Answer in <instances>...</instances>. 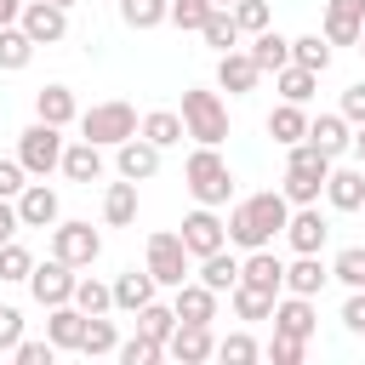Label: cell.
<instances>
[{
	"instance_id": "6da1fadb",
	"label": "cell",
	"mask_w": 365,
	"mask_h": 365,
	"mask_svg": "<svg viewBox=\"0 0 365 365\" xmlns=\"http://www.w3.org/2000/svg\"><path fill=\"white\" fill-rule=\"evenodd\" d=\"M285 217H291V200H285L279 188H262V194L234 200L228 217H222V228H228V245L257 251V245H274V234L285 228Z\"/></svg>"
},
{
	"instance_id": "7a4b0ae2",
	"label": "cell",
	"mask_w": 365,
	"mask_h": 365,
	"mask_svg": "<svg viewBox=\"0 0 365 365\" xmlns=\"http://www.w3.org/2000/svg\"><path fill=\"white\" fill-rule=\"evenodd\" d=\"M325 171H331V154H319V148L302 137V143H291V154H285V182H279V194H285L291 205H319Z\"/></svg>"
},
{
	"instance_id": "3957f363",
	"label": "cell",
	"mask_w": 365,
	"mask_h": 365,
	"mask_svg": "<svg viewBox=\"0 0 365 365\" xmlns=\"http://www.w3.org/2000/svg\"><path fill=\"white\" fill-rule=\"evenodd\" d=\"M182 182H188V194L200 205H228V194H234V171H228L222 148H211V143H200L182 160Z\"/></svg>"
},
{
	"instance_id": "277c9868",
	"label": "cell",
	"mask_w": 365,
	"mask_h": 365,
	"mask_svg": "<svg viewBox=\"0 0 365 365\" xmlns=\"http://www.w3.org/2000/svg\"><path fill=\"white\" fill-rule=\"evenodd\" d=\"M182 131H188L194 143L222 148V143H228V103H222L217 91H205V86H188V91H182Z\"/></svg>"
},
{
	"instance_id": "5b68a950",
	"label": "cell",
	"mask_w": 365,
	"mask_h": 365,
	"mask_svg": "<svg viewBox=\"0 0 365 365\" xmlns=\"http://www.w3.org/2000/svg\"><path fill=\"white\" fill-rule=\"evenodd\" d=\"M80 137H86V143H97V148H114V143L137 137V108H131L125 97L91 103V108L80 114Z\"/></svg>"
},
{
	"instance_id": "8992f818",
	"label": "cell",
	"mask_w": 365,
	"mask_h": 365,
	"mask_svg": "<svg viewBox=\"0 0 365 365\" xmlns=\"http://www.w3.org/2000/svg\"><path fill=\"white\" fill-rule=\"evenodd\" d=\"M51 257H63L68 268H91L103 257V234L80 217H57L51 222Z\"/></svg>"
},
{
	"instance_id": "52a82bcc",
	"label": "cell",
	"mask_w": 365,
	"mask_h": 365,
	"mask_svg": "<svg viewBox=\"0 0 365 365\" xmlns=\"http://www.w3.org/2000/svg\"><path fill=\"white\" fill-rule=\"evenodd\" d=\"M17 160H23V171H29V177H51V171L63 165V125L34 120V125L17 137Z\"/></svg>"
},
{
	"instance_id": "ba28073f",
	"label": "cell",
	"mask_w": 365,
	"mask_h": 365,
	"mask_svg": "<svg viewBox=\"0 0 365 365\" xmlns=\"http://www.w3.org/2000/svg\"><path fill=\"white\" fill-rule=\"evenodd\" d=\"M188 262H194V257H188V245H182V234H177V228L148 234V262H143V268L154 274V285H165V291H171V285H182V279H188Z\"/></svg>"
},
{
	"instance_id": "9c48e42d",
	"label": "cell",
	"mask_w": 365,
	"mask_h": 365,
	"mask_svg": "<svg viewBox=\"0 0 365 365\" xmlns=\"http://www.w3.org/2000/svg\"><path fill=\"white\" fill-rule=\"evenodd\" d=\"M74 279H80V274H74L63 257H51V262H34L23 285L34 291V302H40V308H57V302H74Z\"/></svg>"
},
{
	"instance_id": "30bf717a",
	"label": "cell",
	"mask_w": 365,
	"mask_h": 365,
	"mask_svg": "<svg viewBox=\"0 0 365 365\" xmlns=\"http://www.w3.org/2000/svg\"><path fill=\"white\" fill-rule=\"evenodd\" d=\"M17 29H23L34 46H57V40L68 34V11H63V6H51V0H23Z\"/></svg>"
},
{
	"instance_id": "8fae6325",
	"label": "cell",
	"mask_w": 365,
	"mask_h": 365,
	"mask_svg": "<svg viewBox=\"0 0 365 365\" xmlns=\"http://www.w3.org/2000/svg\"><path fill=\"white\" fill-rule=\"evenodd\" d=\"M182 245H188V257L200 262L205 251H217V245H228V228H222V217H217V205H200V211H188L182 217Z\"/></svg>"
},
{
	"instance_id": "7c38bea8",
	"label": "cell",
	"mask_w": 365,
	"mask_h": 365,
	"mask_svg": "<svg viewBox=\"0 0 365 365\" xmlns=\"http://www.w3.org/2000/svg\"><path fill=\"white\" fill-rule=\"evenodd\" d=\"M285 245L291 251H325V240H331V222L319 217V205H291V217H285Z\"/></svg>"
},
{
	"instance_id": "4fadbf2b",
	"label": "cell",
	"mask_w": 365,
	"mask_h": 365,
	"mask_svg": "<svg viewBox=\"0 0 365 365\" xmlns=\"http://www.w3.org/2000/svg\"><path fill=\"white\" fill-rule=\"evenodd\" d=\"M268 319H274V331H279V336H302V342H308V336L319 331V314H314V297H297V291H285V297H274V314H268Z\"/></svg>"
},
{
	"instance_id": "5bb4252c",
	"label": "cell",
	"mask_w": 365,
	"mask_h": 365,
	"mask_svg": "<svg viewBox=\"0 0 365 365\" xmlns=\"http://www.w3.org/2000/svg\"><path fill=\"white\" fill-rule=\"evenodd\" d=\"M165 354H171L177 365H205V359L217 354V336H211V325H194V319H177V331L165 336Z\"/></svg>"
},
{
	"instance_id": "9a60e30c",
	"label": "cell",
	"mask_w": 365,
	"mask_h": 365,
	"mask_svg": "<svg viewBox=\"0 0 365 365\" xmlns=\"http://www.w3.org/2000/svg\"><path fill=\"white\" fill-rule=\"evenodd\" d=\"M11 205H17V222H23V228H51V222L63 217L57 188H46V177H40V182H23V194H17Z\"/></svg>"
},
{
	"instance_id": "2e32d148",
	"label": "cell",
	"mask_w": 365,
	"mask_h": 365,
	"mask_svg": "<svg viewBox=\"0 0 365 365\" xmlns=\"http://www.w3.org/2000/svg\"><path fill=\"white\" fill-rule=\"evenodd\" d=\"M325 200H331V211H359V205H365V165H336V160H331V171H325Z\"/></svg>"
},
{
	"instance_id": "e0dca14e",
	"label": "cell",
	"mask_w": 365,
	"mask_h": 365,
	"mask_svg": "<svg viewBox=\"0 0 365 365\" xmlns=\"http://www.w3.org/2000/svg\"><path fill=\"white\" fill-rule=\"evenodd\" d=\"M257 80H262V68L251 63V51H217V86L228 91V97H245V91H257Z\"/></svg>"
},
{
	"instance_id": "ac0fdd59",
	"label": "cell",
	"mask_w": 365,
	"mask_h": 365,
	"mask_svg": "<svg viewBox=\"0 0 365 365\" xmlns=\"http://www.w3.org/2000/svg\"><path fill=\"white\" fill-rule=\"evenodd\" d=\"M114 171L131 177V182H148L160 171V148L148 137H125V143H114Z\"/></svg>"
},
{
	"instance_id": "d6986e66",
	"label": "cell",
	"mask_w": 365,
	"mask_h": 365,
	"mask_svg": "<svg viewBox=\"0 0 365 365\" xmlns=\"http://www.w3.org/2000/svg\"><path fill=\"white\" fill-rule=\"evenodd\" d=\"M171 308H177V319L211 325V319H217V291L200 285V279H182V285H171Z\"/></svg>"
},
{
	"instance_id": "ffe728a7",
	"label": "cell",
	"mask_w": 365,
	"mask_h": 365,
	"mask_svg": "<svg viewBox=\"0 0 365 365\" xmlns=\"http://www.w3.org/2000/svg\"><path fill=\"white\" fill-rule=\"evenodd\" d=\"M365 29V0H325V40L331 46H354Z\"/></svg>"
},
{
	"instance_id": "44dd1931",
	"label": "cell",
	"mask_w": 365,
	"mask_h": 365,
	"mask_svg": "<svg viewBox=\"0 0 365 365\" xmlns=\"http://www.w3.org/2000/svg\"><path fill=\"white\" fill-rule=\"evenodd\" d=\"M240 279L257 285V291H285V262H279L268 245H257V251L240 257Z\"/></svg>"
},
{
	"instance_id": "7402d4cb",
	"label": "cell",
	"mask_w": 365,
	"mask_h": 365,
	"mask_svg": "<svg viewBox=\"0 0 365 365\" xmlns=\"http://www.w3.org/2000/svg\"><path fill=\"white\" fill-rule=\"evenodd\" d=\"M325 279H331V268L319 262V251H297V262H285V291H297V297H319Z\"/></svg>"
},
{
	"instance_id": "603a6c76",
	"label": "cell",
	"mask_w": 365,
	"mask_h": 365,
	"mask_svg": "<svg viewBox=\"0 0 365 365\" xmlns=\"http://www.w3.org/2000/svg\"><path fill=\"white\" fill-rule=\"evenodd\" d=\"M34 120H46V125H74V120H80L74 91H68V86H40V91H34Z\"/></svg>"
},
{
	"instance_id": "cb8c5ba5",
	"label": "cell",
	"mask_w": 365,
	"mask_h": 365,
	"mask_svg": "<svg viewBox=\"0 0 365 365\" xmlns=\"http://www.w3.org/2000/svg\"><path fill=\"white\" fill-rule=\"evenodd\" d=\"M57 171H63L68 182H97V177H103V148L86 143V137H80V143H63V165H57Z\"/></svg>"
},
{
	"instance_id": "d4e9b609",
	"label": "cell",
	"mask_w": 365,
	"mask_h": 365,
	"mask_svg": "<svg viewBox=\"0 0 365 365\" xmlns=\"http://www.w3.org/2000/svg\"><path fill=\"white\" fill-rule=\"evenodd\" d=\"M80 331H86V314H80L74 302L46 308V336L57 342V354H74V348H80Z\"/></svg>"
},
{
	"instance_id": "484cf974",
	"label": "cell",
	"mask_w": 365,
	"mask_h": 365,
	"mask_svg": "<svg viewBox=\"0 0 365 365\" xmlns=\"http://www.w3.org/2000/svg\"><path fill=\"white\" fill-rule=\"evenodd\" d=\"M245 51H251V63H257V68H262V74H279V68H285V63H291V40H285V34H279V29H257V34H251V46H245Z\"/></svg>"
},
{
	"instance_id": "4316f807",
	"label": "cell",
	"mask_w": 365,
	"mask_h": 365,
	"mask_svg": "<svg viewBox=\"0 0 365 365\" xmlns=\"http://www.w3.org/2000/svg\"><path fill=\"white\" fill-rule=\"evenodd\" d=\"M348 137H354V125H348L342 114H314V120H308V143H314L319 154H331V160L348 154Z\"/></svg>"
},
{
	"instance_id": "83f0119b",
	"label": "cell",
	"mask_w": 365,
	"mask_h": 365,
	"mask_svg": "<svg viewBox=\"0 0 365 365\" xmlns=\"http://www.w3.org/2000/svg\"><path fill=\"white\" fill-rule=\"evenodd\" d=\"M200 285H211L217 297H222V291H234V285H240V257H234L228 245L205 251V257H200Z\"/></svg>"
},
{
	"instance_id": "f1b7e54d",
	"label": "cell",
	"mask_w": 365,
	"mask_h": 365,
	"mask_svg": "<svg viewBox=\"0 0 365 365\" xmlns=\"http://www.w3.org/2000/svg\"><path fill=\"white\" fill-rule=\"evenodd\" d=\"M103 222H108V228H131V222H137V182H131V177L108 182V194H103Z\"/></svg>"
},
{
	"instance_id": "f546056e",
	"label": "cell",
	"mask_w": 365,
	"mask_h": 365,
	"mask_svg": "<svg viewBox=\"0 0 365 365\" xmlns=\"http://www.w3.org/2000/svg\"><path fill=\"white\" fill-rule=\"evenodd\" d=\"M108 291H114V308L137 314V308H143V302H148V297H154L160 285H154V274H148V268H125V274H120V279H114Z\"/></svg>"
},
{
	"instance_id": "4dcf8cb0",
	"label": "cell",
	"mask_w": 365,
	"mask_h": 365,
	"mask_svg": "<svg viewBox=\"0 0 365 365\" xmlns=\"http://www.w3.org/2000/svg\"><path fill=\"white\" fill-rule=\"evenodd\" d=\"M268 137H274L279 148L302 143V137H308V114H302V103H274V114H268Z\"/></svg>"
},
{
	"instance_id": "1f68e13d",
	"label": "cell",
	"mask_w": 365,
	"mask_h": 365,
	"mask_svg": "<svg viewBox=\"0 0 365 365\" xmlns=\"http://www.w3.org/2000/svg\"><path fill=\"white\" fill-rule=\"evenodd\" d=\"M120 348V331H114V319L108 314H86V331H80V348L74 354H86V359H103V354H114Z\"/></svg>"
},
{
	"instance_id": "d6a6232c",
	"label": "cell",
	"mask_w": 365,
	"mask_h": 365,
	"mask_svg": "<svg viewBox=\"0 0 365 365\" xmlns=\"http://www.w3.org/2000/svg\"><path fill=\"white\" fill-rule=\"evenodd\" d=\"M200 40H205L211 51H234V46H240V23H234V11H228V6H211L205 23H200Z\"/></svg>"
},
{
	"instance_id": "836d02e7",
	"label": "cell",
	"mask_w": 365,
	"mask_h": 365,
	"mask_svg": "<svg viewBox=\"0 0 365 365\" xmlns=\"http://www.w3.org/2000/svg\"><path fill=\"white\" fill-rule=\"evenodd\" d=\"M137 131H143V137H148L154 148H177V143L188 137V131H182V114H177V108H154V114H143V125H137Z\"/></svg>"
},
{
	"instance_id": "e575fe53",
	"label": "cell",
	"mask_w": 365,
	"mask_h": 365,
	"mask_svg": "<svg viewBox=\"0 0 365 365\" xmlns=\"http://www.w3.org/2000/svg\"><path fill=\"white\" fill-rule=\"evenodd\" d=\"M274 86H279V103H308V97L319 91V74L302 68V63H285V68L274 74Z\"/></svg>"
},
{
	"instance_id": "d590c367",
	"label": "cell",
	"mask_w": 365,
	"mask_h": 365,
	"mask_svg": "<svg viewBox=\"0 0 365 365\" xmlns=\"http://www.w3.org/2000/svg\"><path fill=\"white\" fill-rule=\"evenodd\" d=\"M274 297H279V291H257V285H245V279L228 291V302H234L240 319H268V314H274Z\"/></svg>"
},
{
	"instance_id": "8d00e7d4",
	"label": "cell",
	"mask_w": 365,
	"mask_h": 365,
	"mask_svg": "<svg viewBox=\"0 0 365 365\" xmlns=\"http://www.w3.org/2000/svg\"><path fill=\"white\" fill-rule=\"evenodd\" d=\"M137 331H143V336H154V342H165V336L177 331V308H171V302H154V297H148V302L137 308Z\"/></svg>"
},
{
	"instance_id": "74e56055",
	"label": "cell",
	"mask_w": 365,
	"mask_h": 365,
	"mask_svg": "<svg viewBox=\"0 0 365 365\" xmlns=\"http://www.w3.org/2000/svg\"><path fill=\"white\" fill-rule=\"evenodd\" d=\"M29 57H34V40H29L17 23H6V29H0V68L17 74V68H29Z\"/></svg>"
},
{
	"instance_id": "f35d334b",
	"label": "cell",
	"mask_w": 365,
	"mask_h": 365,
	"mask_svg": "<svg viewBox=\"0 0 365 365\" xmlns=\"http://www.w3.org/2000/svg\"><path fill=\"white\" fill-rule=\"evenodd\" d=\"M291 63L325 74V68H331V40H325V34H297V40H291Z\"/></svg>"
},
{
	"instance_id": "ab89813d",
	"label": "cell",
	"mask_w": 365,
	"mask_h": 365,
	"mask_svg": "<svg viewBox=\"0 0 365 365\" xmlns=\"http://www.w3.org/2000/svg\"><path fill=\"white\" fill-rule=\"evenodd\" d=\"M171 11V0H120V23L125 29H160Z\"/></svg>"
},
{
	"instance_id": "60d3db41",
	"label": "cell",
	"mask_w": 365,
	"mask_h": 365,
	"mask_svg": "<svg viewBox=\"0 0 365 365\" xmlns=\"http://www.w3.org/2000/svg\"><path fill=\"white\" fill-rule=\"evenodd\" d=\"M331 279H342L348 291H365V245H342L331 262Z\"/></svg>"
},
{
	"instance_id": "b9f144b4",
	"label": "cell",
	"mask_w": 365,
	"mask_h": 365,
	"mask_svg": "<svg viewBox=\"0 0 365 365\" xmlns=\"http://www.w3.org/2000/svg\"><path fill=\"white\" fill-rule=\"evenodd\" d=\"M74 308L80 314H108L114 308V291L103 279H74Z\"/></svg>"
},
{
	"instance_id": "7bdbcfd3",
	"label": "cell",
	"mask_w": 365,
	"mask_h": 365,
	"mask_svg": "<svg viewBox=\"0 0 365 365\" xmlns=\"http://www.w3.org/2000/svg\"><path fill=\"white\" fill-rule=\"evenodd\" d=\"M217 359H228V365H251V359H262V342L245 336V331H228V336L217 342Z\"/></svg>"
},
{
	"instance_id": "ee69618b",
	"label": "cell",
	"mask_w": 365,
	"mask_h": 365,
	"mask_svg": "<svg viewBox=\"0 0 365 365\" xmlns=\"http://www.w3.org/2000/svg\"><path fill=\"white\" fill-rule=\"evenodd\" d=\"M114 354H120V365H154V359H165V342H154V336H143V331H137V336H131V342H120Z\"/></svg>"
},
{
	"instance_id": "f6af8a7d",
	"label": "cell",
	"mask_w": 365,
	"mask_h": 365,
	"mask_svg": "<svg viewBox=\"0 0 365 365\" xmlns=\"http://www.w3.org/2000/svg\"><path fill=\"white\" fill-rule=\"evenodd\" d=\"M29 268H34V257H29V245H17V234L0 245V279H29Z\"/></svg>"
},
{
	"instance_id": "bcb514c9",
	"label": "cell",
	"mask_w": 365,
	"mask_h": 365,
	"mask_svg": "<svg viewBox=\"0 0 365 365\" xmlns=\"http://www.w3.org/2000/svg\"><path fill=\"white\" fill-rule=\"evenodd\" d=\"M11 359H17V365H51V359H57V342H51V336H23V342L11 348Z\"/></svg>"
},
{
	"instance_id": "7dc6e473",
	"label": "cell",
	"mask_w": 365,
	"mask_h": 365,
	"mask_svg": "<svg viewBox=\"0 0 365 365\" xmlns=\"http://www.w3.org/2000/svg\"><path fill=\"white\" fill-rule=\"evenodd\" d=\"M228 11H234V23H240V34H257V29L274 23V17H268V0H234Z\"/></svg>"
},
{
	"instance_id": "c3c4849f",
	"label": "cell",
	"mask_w": 365,
	"mask_h": 365,
	"mask_svg": "<svg viewBox=\"0 0 365 365\" xmlns=\"http://www.w3.org/2000/svg\"><path fill=\"white\" fill-rule=\"evenodd\" d=\"M205 11H211V0H171V11H165V23H177V29H188V34H200V23H205Z\"/></svg>"
},
{
	"instance_id": "681fc988",
	"label": "cell",
	"mask_w": 365,
	"mask_h": 365,
	"mask_svg": "<svg viewBox=\"0 0 365 365\" xmlns=\"http://www.w3.org/2000/svg\"><path fill=\"white\" fill-rule=\"evenodd\" d=\"M262 354H268L274 365H302V354H308V342H302V336H279V331H274V342H268Z\"/></svg>"
},
{
	"instance_id": "f907efd6",
	"label": "cell",
	"mask_w": 365,
	"mask_h": 365,
	"mask_svg": "<svg viewBox=\"0 0 365 365\" xmlns=\"http://www.w3.org/2000/svg\"><path fill=\"white\" fill-rule=\"evenodd\" d=\"M336 114H342L348 125H359V120H365V80H354V86L342 91V103H336Z\"/></svg>"
},
{
	"instance_id": "816d5d0a",
	"label": "cell",
	"mask_w": 365,
	"mask_h": 365,
	"mask_svg": "<svg viewBox=\"0 0 365 365\" xmlns=\"http://www.w3.org/2000/svg\"><path fill=\"white\" fill-rule=\"evenodd\" d=\"M23 182H29L23 160H0V200H17V194H23Z\"/></svg>"
},
{
	"instance_id": "f5cc1de1",
	"label": "cell",
	"mask_w": 365,
	"mask_h": 365,
	"mask_svg": "<svg viewBox=\"0 0 365 365\" xmlns=\"http://www.w3.org/2000/svg\"><path fill=\"white\" fill-rule=\"evenodd\" d=\"M23 342V314L17 308H0V354H11Z\"/></svg>"
},
{
	"instance_id": "db71d44e",
	"label": "cell",
	"mask_w": 365,
	"mask_h": 365,
	"mask_svg": "<svg viewBox=\"0 0 365 365\" xmlns=\"http://www.w3.org/2000/svg\"><path fill=\"white\" fill-rule=\"evenodd\" d=\"M342 325H348L354 336H365V291H348V302H342Z\"/></svg>"
},
{
	"instance_id": "11a10c76",
	"label": "cell",
	"mask_w": 365,
	"mask_h": 365,
	"mask_svg": "<svg viewBox=\"0 0 365 365\" xmlns=\"http://www.w3.org/2000/svg\"><path fill=\"white\" fill-rule=\"evenodd\" d=\"M17 228H23V222H17V205H11V200H0V245H6Z\"/></svg>"
},
{
	"instance_id": "9f6ffc18",
	"label": "cell",
	"mask_w": 365,
	"mask_h": 365,
	"mask_svg": "<svg viewBox=\"0 0 365 365\" xmlns=\"http://www.w3.org/2000/svg\"><path fill=\"white\" fill-rule=\"evenodd\" d=\"M348 154H354V160H359V165H365V120H359V125H354V137H348Z\"/></svg>"
},
{
	"instance_id": "6f0895ef",
	"label": "cell",
	"mask_w": 365,
	"mask_h": 365,
	"mask_svg": "<svg viewBox=\"0 0 365 365\" xmlns=\"http://www.w3.org/2000/svg\"><path fill=\"white\" fill-rule=\"evenodd\" d=\"M17 17H23V0H0V29L17 23Z\"/></svg>"
},
{
	"instance_id": "680465c9",
	"label": "cell",
	"mask_w": 365,
	"mask_h": 365,
	"mask_svg": "<svg viewBox=\"0 0 365 365\" xmlns=\"http://www.w3.org/2000/svg\"><path fill=\"white\" fill-rule=\"evenodd\" d=\"M51 6H63V11H68V6H74V0H51Z\"/></svg>"
},
{
	"instance_id": "91938a15",
	"label": "cell",
	"mask_w": 365,
	"mask_h": 365,
	"mask_svg": "<svg viewBox=\"0 0 365 365\" xmlns=\"http://www.w3.org/2000/svg\"><path fill=\"white\" fill-rule=\"evenodd\" d=\"M354 46H359V51H365V29H359V40H354Z\"/></svg>"
},
{
	"instance_id": "94428289",
	"label": "cell",
	"mask_w": 365,
	"mask_h": 365,
	"mask_svg": "<svg viewBox=\"0 0 365 365\" xmlns=\"http://www.w3.org/2000/svg\"><path fill=\"white\" fill-rule=\"evenodd\" d=\"M211 6H234V0H211Z\"/></svg>"
},
{
	"instance_id": "6125c7cd",
	"label": "cell",
	"mask_w": 365,
	"mask_h": 365,
	"mask_svg": "<svg viewBox=\"0 0 365 365\" xmlns=\"http://www.w3.org/2000/svg\"><path fill=\"white\" fill-rule=\"evenodd\" d=\"M359 211H365V205H359Z\"/></svg>"
}]
</instances>
